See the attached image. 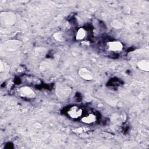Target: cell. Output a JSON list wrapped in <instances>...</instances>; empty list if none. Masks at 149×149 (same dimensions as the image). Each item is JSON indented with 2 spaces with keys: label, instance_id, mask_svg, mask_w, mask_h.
Instances as JSON below:
<instances>
[{
  "label": "cell",
  "instance_id": "obj_1",
  "mask_svg": "<svg viewBox=\"0 0 149 149\" xmlns=\"http://www.w3.org/2000/svg\"><path fill=\"white\" fill-rule=\"evenodd\" d=\"M0 19L1 23L4 25L12 26L15 23L16 17L13 13L3 12L0 15Z\"/></svg>",
  "mask_w": 149,
  "mask_h": 149
},
{
  "label": "cell",
  "instance_id": "obj_2",
  "mask_svg": "<svg viewBox=\"0 0 149 149\" xmlns=\"http://www.w3.org/2000/svg\"><path fill=\"white\" fill-rule=\"evenodd\" d=\"M83 109L77 105L71 107L67 111V114L72 119H78L83 115Z\"/></svg>",
  "mask_w": 149,
  "mask_h": 149
},
{
  "label": "cell",
  "instance_id": "obj_3",
  "mask_svg": "<svg viewBox=\"0 0 149 149\" xmlns=\"http://www.w3.org/2000/svg\"><path fill=\"white\" fill-rule=\"evenodd\" d=\"M18 93L20 97L24 98L31 99L36 96L34 90L27 86H23L20 87L18 90Z\"/></svg>",
  "mask_w": 149,
  "mask_h": 149
},
{
  "label": "cell",
  "instance_id": "obj_4",
  "mask_svg": "<svg viewBox=\"0 0 149 149\" xmlns=\"http://www.w3.org/2000/svg\"><path fill=\"white\" fill-rule=\"evenodd\" d=\"M107 48L108 50L113 52L120 51L122 50L123 46L121 42L118 41H109L107 44Z\"/></svg>",
  "mask_w": 149,
  "mask_h": 149
},
{
  "label": "cell",
  "instance_id": "obj_5",
  "mask_svg": "<svg viewBox=\"0 0 149 149\" xmlns=\"http://www.w3.org/2000/svg\"><path fill=\"white\" fill-rule=\"evenodd\" d=\"M22 43L18 40H9L5 42V48L10 51H15L18 49Z\"/></svg>",
  "mask_w": 149,
  "mask_h": 149
},
{
  "label": "cell",
  "instance_id": "obj_6",
  "mask_svg": "<svg viewBox=\"0 0 149 149\" xmlns=\"http://www.w3.org/2000/svg\"><path fill=\"white\" fill-rule=\"evenodd\" d=\"M78 74L80 77L86 80H91L93 79V74L87 68H80L78 71Z\"/></svg>",
  "mask_w": 149,
  "mask_h": 149
},
{
  "label": "cell",
  "instance_id": "obj_7",
  "mask_svg": "<svg viewBox=\"0 0 149 149\" xmlns=\"http://www.w3.org/2000/svg\"><path fill=\"white\" fill-rule=\"evenodd\" d=\"M97 118L94 113H88L81 118V122L86 124H91L96 122Z\"/></svg>",
  "mask_w": 149,
  "mask_h": 149
},
{
  "label": "cell",
  "instance_id": "obj_8",
  "mask_svg": "<svg viewBox=\"0 0 149 149\" xmlns=\"http://www.w3.org/2000/svg\"><path fill=\"white\" fill-rule=\"evenodd\" d=\"M137 67L143 71L148 72L149 70V62L147 59H141L137 63Z\"/></svg>",
  "mask_w": 149,
  "mask_h": 149
},
{
  "label": "cell",
  "instance_id": "obj_9",
  "mask_svg": "<svg viewBox=\"0 0 149 149\" xmlns=\"http://www.w3.org/2000/svg\"><path fill=\"white\" fill-rule=\"evenodd\" d=\"M86 34H87L86 30L84 28L81 27L79 29H78V30L76 32V39L78 41L82 40L86 37Z\"/></svg>",
  "mask_w": 149,
  "mask_h": 149
},
{
  "label": "cell",
  "instance_id": "obj_10",
  "mask_svg": "<svg viewBox=\"0 0 149 149\" xmlns=\"http://www.w3.org/2000/svg\"><path fill=\"white\" fill-rule=\"evenodd\" d=\"M111 26L115 29H120L122 27V23L117 20H112L111 22Z\"/></svg>",
  "mask_w": 149,
  "mask_h": 149
},
{
  "label": "cell",
  "instance_id": "obj_11",
  "mask_svg": "<svg viewBox=\"0 0 149 149\" xmlns=\"http://www.w3.org/2000/svg\"><path fill=\"white\" fill-rule=\"evenodd\" d=\"M54 38L57 40V41H61L63 40V35L61 33V32H57V33H55L54 34Z\"/></svg>",
  "mask_w": 149,
  "mask_h": 149
},
{
  "label": "cell",
  "instance_id": "obj_12",
  "mask_svg": "<svg viewBox=\"0 0 149 149\" xmlns=\"http://www.w3.org/2000/svg\"><path fill=\"white\" fill-rule=\"evenodd\" d=\"M0 65H0V71L2 72L3 71L6 70L8 65H5V63H3L2 61H1V64Z\"/></svg>",
  "mask_w": 149,
  "mask_h": 149
},
{
  "label": "cell",
  "instance_id": "obj_13",
  "mask_svg": "<svg viewBox=\"0 0 149 149\" xmlns=\"http://www.w3.org/2000/svg\"><path fill=\"white\" fill-rule=\"evenodd\" d=\"M34 126H35V127H37V128H40V127H41V125L39 123H36L34 125Z\"/></svg>",
  "mask_w": 149,
  "mask_h": 149
}]
</instances>
